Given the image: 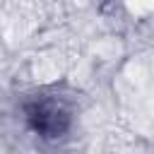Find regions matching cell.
Instances as JSON below:
<instances>
[{"instance_id":"1","label":"cell","mask_w":154,"mask_h":154,"mask_svg":"<svg viewBox=\"0 0 154 154\" xmlns=\"http://www.w3.org/2000/svg\"><path fill=\"white\" fill-rule=\"evenodd\" d=\"M130 10L137 14H149L154 12V0H130Z\"/></svg>"}]
</instances>
